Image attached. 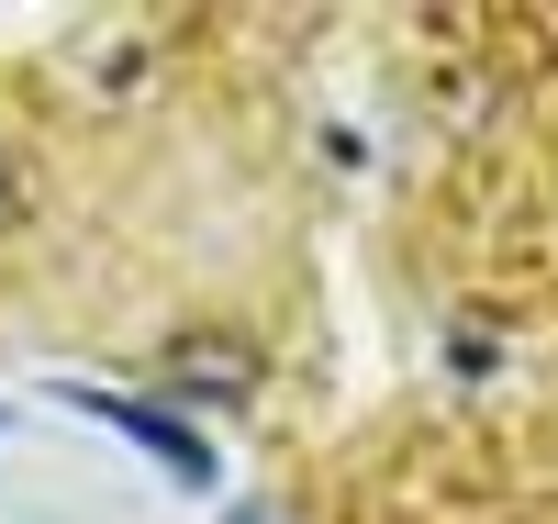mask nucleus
<instances>
[{"mask_svg":"<svg viewBox=\"0 0 558 524\" xmlns=\"http://www.w3.org/2000/svg\"><path fill=\"white\" fill-rule=\"evenodd\" d=\"M89 413H101V424H123L134 447H157V458L179 468V480H213V447H202V436H179L168 413H146V402H101V391H89Z\"/></svg>","mask_w":558,"mask_h":524,"instance_id":"f257e3e1","label":"nucleus"},{"mask_svg":"<svg viewBox=\"0 0 558 524\" xmlns=\"http://www.w3.org/2000/svg\"><path fill=\"white\" fill-rule=\"evenodd\" d=\"M223 524H268V513H223Z\"/></svg>","mask_w":558,"mask_h":524,"instance_id":"7ed1b4c3","label":"nucleus"},{"mask_svg":"<svg viewBox=\"0 0 558 524\" xmlns=\"http://www.w3.org/2000/svg\"><path fill=\"white\" fill-rule=\"evenodd\" d=\"M34 223V157H23V134H0V246Z\"/></svg>","mask_w":558,"mask_h":524,"instance_id":"f03ea898","label":"nucleus"}]
</instances>
